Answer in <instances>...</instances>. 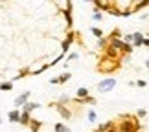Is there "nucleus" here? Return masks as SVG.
Returning a JSON list of instances; mask_svg holds the SVG:
<instances>
[{
	"label": "nucleus",
	"instance_id": "1",
	"mask_svg": "<svg viewBox=\"0 0 149 132\" xmlns=\"http://www.w3.org/2000/svg\"><path fill=\"white\" fill-rule=\"evenodd\" d=\"M118 125H116V132H140L142 125L140 119L131 114H120L118 116Z\"/></svg>",
	"mask_w": 149,
	"mask_h": 132
},
{
	"label": "nucleus",
	"instance_id": "2",
	"mask_svg": "<svg viewBox=\"0 0 149 132\" xmlns=\"http://www.w3.org/2000/svg\"><path fill=\"white\" fill-rule=\"evenodd\" d=\"M120 66H122V61H112V59H107V57H101L96 70L100 73H112V72L120 70Z\"/></svg>",
	"mask_w": 149,
	"mask_h": 132
},
{
	"label": "nucleus",
	"instance_id": "3",
	"mask_svg": "<svg viewBox=\"0 0 149 132\" xmlns=\"http://www.w3.org/2000/svg\"><path fill=\"white\" fill-rule=\"evenodd\" d=\"M114 86H116V79H112V77H105L103 81L98 83V92H100V94H107V92H111Z\"/></svg>",
	"mask_w": 149,
	"mask_h": 132
},
{
	"label": "nucleus",
	"instance_id": "4",
	"mask_svg": "<svg viewBox=\"0 0 149 132\" xmlns=\"http://www.w3.org/2000/svg\"><path fill=\"white\" fill-rule=\"evenodd\" d=\"M48 106H50V108H52V106H54V108H57V114H59V116H61L63 119H66V121L74 117V114H72V110H70V108H68V105H57V103H50Z\"/></svg>",
	"mask_w": 149,
	"mask_h": 132
},
{
	"label": "nucleus",
	"instance_id": "5",
	"mask_svg": "<svg viewBox=\"0 0 149 132\" xmlns=\"http://www.w3.org/2000/svg\"><path fill=\"white\" fill-rule=\"evenodd\" d=\"M103 57H107V59H112V61H120V51L114 50L112 46H109V42H107V46L103 48Z\"/></svg>",
	"mask_w": 149,
	"mask_h": 132
},
{
	"label": "nucleus",
	"instance_id": "6",
	"mask_svg": "<svg viewBox=\"0 0 149 132\" xmlns=\"http://www.w3.org/2000/svg\"><path fill=\"white\" fill-rule=\"evenodd\" d=\"M30 95H31V92H30V90H26V92H22L20 95H17V97H15V101H13L15 108H20L22 105H24V103L30 101Z\"/></svg>",
	"mask_w": 149,
	"mask_h": 132
},
{
	"label": "nucleus",
	"instance_id": "7",
	"mask_svg": "<svg viewBox=\"0 0 149 132\" xmlns=\"http://www.w3.org/2000/svg\"><path fill=\"white\" fill-rule=\"evenodd\" d=\"M72 79V73L70 72H65V73H61V75H57V77H52L50 79V84H65L66 81H70Z\"/></svg>",
	"mask_w": 149,
	"mask_h": 132
},
{
	"label": "nucleus",
	"instance_id": "8",
	"mask_svg": "<svg viewBox=\"0 0 149 132\" xmlns=\"http://www.w3.org/2000/svg\"><path fill=\"white\" fill-rule=\"evenodd\" d=\"M76 41V31H70L66 35V39H65V42H63V53L66 55V51L70 50V46H72V42Z\"/></svg>",
	"mask_w": 149,
	"mask_h": 132
},
{
	"label": "nucleus",
	"instance_id": "9",
	"mask_svg": "<svg viewBox=\"0 0 149 132\" xmlns=\"http://www.w3.org/2000/svg\"><path fill=\"white\" fill-rule=\"evenodd\" d=\"M144 35H142V33L138 31V33H131V46H133V48H134V46H142V44H144Z\"/></svg>",
	"mask_w": 149,
	"mask_h": 132
},
{
	"label": "nucleus",
	"instance_id": "10",
	"mask_svg": "<svg viewBox=\"0 0 149 132\" xmlns=\"http://www.w3.org/2000/svg\"><path fill=\"white\" fill-rule=\"evenodd\" d=\"M116 127V121H105V123H100L98 127H96V132H107V130H111V129H114Z\"/></svg>",
	"mask_w": 149,
	"mask_h": 132
},
{
	"label": "nucleus",
	"instance_id": "11",
	"mask_svg": "<svg viewBox=\"0 0 149 132\" xmlns=\"http://www.w3.org/2000/svg\"><path fill=\"white\" fill-rule=\"evenodd\" d=\"M41 106V103H37V101H28V103H24L22 105V112H33V110H37V108Z\"/></svg>",
	"mask_w": 149,
	"mask_h": 132
},
{
	"label": "nucleus",
	"instance_id": "12",
	"mask_svg": "<svg viewBox=\"0 0 149 132\" xmlns=\"http://www.w3.org/2000/svg\"><path fill=\"white\" fill-rule=\"evenodd\" d=\"M19 116H20V110H19V108H15V110H11L8 114V121L13 123V125H19Z\"/></svg>",
	"mask_w": 149,
	"mask_h": 132
},
{
	"label": "nucleus",
	"instance_id": "13",
	"mask_svg": "<svg viewBox=\"0 0 149 132\" xmlns=\"http://www.w3.org/2000/svg\"><path fill=\"white\" fill-rule=\"evenodd\" d=\"M28 127H30V130L31 132H39L42 129V121H39V119H30V123H28Z\"/></svg>",
	"mask_w": 149,
	"mask_h": 132
},
{
	"label": "nucleus",
	"instance_id": "14",
	"mask_svg": "<svg viewBox=\"0 0 149 132\" xmlns=\"http://www.w3.org/2000/svg\"><path fill=\"white\" fill-rule=\"evenodd\" d=\"M30 119H31L30 112H22V110H20V116H19V125H22V127H28Z\"/></svg>",
	"mask_w": 149,
	"mask_h": 132
},
{
	"label": "nucleus",
	"instance_id": "15",
	"mask_svg": "<svg viewBox=\"0 0 149 132\" xmlns=\"http://www.w3.org/2000/svg\"><path fill=\"white\" fill-rule=\"evenodd\" d=\"M0 90L2 92H11L13 90V81H2L0 83Z\"/></svg>",
	"mask_w": 149,
	"mask_h": 132
},
{
	"label": "nucleus",
	"instance_id": "16",
	"mask_svg": "<svg viewBox=\"0 0 149 132\" xmlns=\"http://www.w3.org/2000/svg\"><path fill=\"white\" fill-rule=\"evenodd\" d=\"M54 130L55 132H70V127H66L65 123H55L54 125Z\"/></svg>",
	"mask_w": 149,
	"mask_h": 132
},
{
	"label": "nucleus",
	"instance_id": "17",
	"mask_svg": "<svg viewBox=\"0 0 149 132\" xmlns=\"http://www.w3.org/2000/svg\"><path fill=\"white\" fill-rule=\"evenodd\" d=\"M76 95H77V99H83V97H87V95H88V88L79 86V88H77V92H76Z\"/></svg>",
	"mask_w": 149,
	"mask_h": 132
},
{
	"label": "nucleus",
	"instance_id": "18",
	"mask_svg": "<svg viewBox=\"0 0 149 132\" xmlns=\"http://www.w3.org/2000/svg\"><path fill=\"white\" fill-rule=\"evenodd\" d=\"M111 39H122V31H120L118 28H114V30L111 31V35L107 37V41H111Z\"/></svg>",
	"mask_w": 149,
	"mask_h": 132
},
{
	"label": "nucleus",
	"instance_id": "19",
	"mask_svg": "<svg viewBox=\"0 0 149 132\" xmlns=\"http://www.w3.org/2000/svg\"><path fill=\"white\" fill-rule=\"evenodd\" d=\"M87 119H88V123H96V119H98V114H96V110H88V112H87Z\"/></svg>",
	"mask_w": 149,
	"mask_h": 132
},
{
	"label": "nucleus",
	"instance_id": "20",
	"mask_svg": "<svg viewBox=\"0 0 149 132\" xmlns=\"http://www.w3.org/2000/svg\"><path fill=\"white\" fill-rule=\"evenodd\" d=\"M70 101H72V97H68V95L63 94V95H61V97H59V99H57L55 103H57V105H68Z\"/></svg>",
	"mask_w": 149,
	"mask_h": 132
},
{
	"label": "nucleus",
	"instance_id": "21",
	"mask_svg": "<svg viewBox=\"0 0 149 132\" xmlns=\"http://www.w3.org/2000/svg\"><path fill=\"white\" fill-rule=\"evenodd\" d=\"M48 68H50V64H42L41 68H37V70H31V73H33V75H41V73H44Z\"/></svg>",
	"mask_w": 149,
	"mask_h": 132
},
{
	"label": "nucleus",
	"instance_id": "22",
	"mask_svg": "<svg viewBox=\"0 0 149 132\" xmlns=\"http://www.w3.org/2000/svg\"><path fill=\"white\" fill-rule=\"evenodd\" d=\"M134 116L138 117V119H144V117H147V108H138Z\"/></svg>",
	"mask_w": 149,
	"mask_h": 132
},
{
	"label": "nucleus",
	"instance_id": "23",
	"mask_svg": "<svg viewBox=\"0 0 149 132\" xmlns=\"http://www.w3.org/2000/svg\"><path fill=\"white\" fill-rule=\"evenodd\" d=\"M90 33H92V35H94L96 39H100V37H103V31L100 30V28H96V26H92V28H90Z\"/></svg>",
	"mask_w": 149,
	"mask_h": 132
},
{
	"label": "nucleus",
	"instance_id": "24",
	"mask_svg": "<svg viewBox=\"0 0 149 132\" xmlns=\"http://www.w3.org/2000/svg\"><path fill=\"white\" fill-rule=\"evenodd\" d=\"M65 17H66V24L72 26V24H74V20H72V9H66V11H65Z\"/></svg>",
	"mask_w": 149,
	"mask_h": 132
},
{
	"label": "nucleus",
	"instance_id": "25",
	"mask_svg": "<svg viewBox=\"0 0 149 132\" xmlns=\"http://www.w3.org/2000/svg\"><path fill=\"white\" fill-rule=\"evenodd\" d=\"M30 73H31V70H30V68H24V70H20V72H19V75L15 77V81H17V79H20V77H26V75H30Z\"/></svg>",
	"mask_w": 149,
	"mask_h": 132
},
{
	"label": "nucleus",
	"instance_id": "26",
	"mask_svg": "<svg viewBox=\"0 0 149 132\" xmlns=\"http://www.w3.org/2000/svg\"><path fill=\"white\" fill-rule=\"evenodd\" d=\"M107 42H109V41H107L105 37H100V39H98V48H100V50H103V48L107 46Z\"/></svg>",
	"mask_w": 149,
	"mask_h": 132
},
{
	"label": "nucleus",
	"instance_id": "27",
	"mask_svg": "<svg viewBox=\"0 0 149 132\" xmlns=\"http://www.w3.org/2000/svg\"><path fill=\"white\" fill-rule=\"evenodd\" d=\"M77 57H79V55L76 53V51H72V53L66 57V62H65V66H66V64H68V62H70V61H77Z\"/></svg>",
	"mask_w": 149,
	"mask_h": 132
},
{
	"label": "nucleus",
	"instance_id": "28",
	"mask_svg": "<svg viewBox=\"0 0 149 132\" xmlns=\"http://www.w3.org/2000/svg\"><path fill=\"white\" fill-rule=\"evenodd\" d=\"M134 84H136L138 88H146V86H147V81H146V79H138Z\"/></svg>",
	"mask_w": 149,
	"mask_h": 132
},
{
	"label": "nucleus",
	"instance_id": "29",
	"mask_svg": "<svg viewBox=\"0 0 149 132\" xmlns=\"http://www.w3.org/2000/svg\"><path fill=\"white\" fill-rule=\"evenodd\" d=\"M92 19H94V20H101V19H103L101 11H94V13H92Z\"/></svg>",
	"mask_w": 149,
	"mask_h": 132
},
{
	"label": "nucleus",
	"instance_id": "30",
	"mask_svg": "<svg viewBox=\"0 0 149 132\" xmlns=\"http://www.w3.org/2000/svg\"><path fill=\"white\" fill-rule=\"evenodd\" d=\"M85 2H92V0H85Z\"/></svg>",
	"mask_w": 149,
	"mask_h": 132
},
{
	"label": "nucleus",
	"instance_id": "31",
	"mask_svg": "<svg viewBox=\"0 0 149 132\" xmlns=\"http://www.w3.org/2000/svg\"><path fill=\"white\" fill-rule=\"evenodd\" d=\"M0 125H2V117H0Z\"/></svg>",
	"mask_w": 149,
	"mask_h": 132
},
{
	"label": "nucleus",
	"instance_id": "32",
	"mask_svg": "<svg viewBox=\"0 0 149 132\" xmlns=\"http://www.w3.org/2000/svg\"><path fill=\"white\" fill-rule=\"evenodd\" d=\"M142 132H146V130H142Z\"/></svg>",
	"mask_w": 149,
	"mask_h": 132
}]
</instances>
